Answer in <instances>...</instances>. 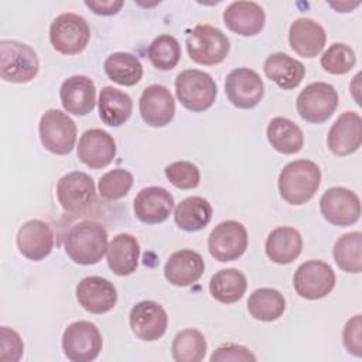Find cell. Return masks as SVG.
Listing matches in <instances>:
<instances>
[{
    "label": "cell",
    "mask_w": 362,
    "mask_h": 362,
    "mask_svg": "<svg viewBox=\"0 0 362 362\" xmlns=\"http://www.w3.org/2000/svg\"><path fill=\"white\" fill-rule=\"evenodd\" d=\"M65 252L76 264H96L107 250V232L95 221H82L66 232Z\"/></svg>",
    "instance_id": "6da1fadb"
},
{
    "label": "cell",
    "mask_w": 362,
    "mask_h": 362,
    "mask_svg": "<svg viewBox=\"0 0 362 362\" xmlns=\"http://www.w3.org/2000/svg\"><path fill=\"white\" fill-rule=\"evenodd\" d=\"M321 170L311 160H296L286 164L279 175V192L290 205H303L317 192Z\"/></svg>",
    "instance_id": "7a4b0ae2"
},
{
    "label": "cell",
    "mask_w": 362,
    "mask_h": 362,
    "mask_svg": "<svg viewBox=\"0 0 362 362\" xmlns=\"http://www.w3.org/2000/svg\"><path fill=\"white\" fill-rule=\"evenodd\" d=\"M37 52L27 44L14 40L0 41V76L6 82L27 83L38 74Z\"/></svg>",
    "instance_id": "3957f363"
},
{
    "label": "cell",
    "mask_w": 362,
    "mask_h": 362,
    "mask_svg": "<svg viewBox=\"0 0 362 362\" xmlns=\"http://www.w3.org/2000/svg\"><path fill=\"white\" fill-rule=\"evenodd\" d=\"M218 89L212 76L199 69H185L175 78V95L181 105L191 112L209 109Z\"/></svg>",
    "instance_id": "277c9868"
},
{
    "label": "cell",
    "mask_w": 362,
    "mask_h": 362,
    "mask_svg": "<svg viewBox=\"0 0 362 362\" xmlns=\"http://www.w3.org/2000/svg\"><path fill=\"white\" fill-rule=\"evenodd\" d=\"M185 44L189 58L199 65L221 64L228 57L230 48L226 34L208 24L195 25Z\"/></svg>",
    "instance_id": "5b68a950"
},
{
    "label": "cell",
    "mask_w": 362,
    "mask_h": 362,
    "mask_svg": "<svg viewBox=\"0 0 362 362\" xmlns=\"http://www.w3.org/2000/svg\"><path fill=\"white\" fill-rule=\"evenodd\" d=\"M90 38L88 21L75 13L57 16L49 25V41L52 47L64 55L82 52Z\"/></svg>",
    "instance_id": "8992f818"
},
{
    "label": "cell",
    "mask_w": 362,
    "mask_h": 362,
    "mask_svg": "<svg viewBox=\"0 0 362 362\" xmlns=\"http://www.w3.org/2000/svg\"><path fill=\"white\" fill-rule=\"evenodd\" d=\"M38 133L42 146L57 156L71 153L76 141L75 122L59 109H49L41 116Z\"/></svg>",
    "instance_id": "52a82bcc"
},
{
    "label": "cell",
    "mask_w": 362,
    "mask_h": 362,
    "mask_svg": "<svg viewBox=\"0 0 362 362\" xmlns=\"http://www.w3.org/2000/svg\"><path fill=\"white\" fill-rule=\"evenodd\" d=\"M103 339L99 328L90 321H75L62 335V349L72 362H90L102 351Z\"/></svg>",
    "instance_id": "ba28073f"
},
{
    "label": "cell",
    "mask_w": 362,
    "mask_h": 362,
    "mask_svg": "<svg viewBox=\"0 0 362 362\" xmlns=\"http://www.w3.org/2000/svg\"><path fill=\"white\" fill-rule=\"evenodd\" d=\"M338 106V92L331 83L313 82L297 96L296 107L300 117L308 123H324Z\"/></svg>",
    "instance_id": "9c48e42d"
},
{
    "label": "cell",
    "mask_w": 362,
    "mask_h": 362,
    "mask_svg": "<svg viewBox=\"0 0 362 362\" xmlns=\"http://www.w3.org/2000/svg\"><path fill=\"white\" fill-rule=\"evenodd\" d=\"M293 284L300 297L318 300L332 291L335 286V273L332 267L322 260H307L297 267Z\"/></svg>",
    "instance_id": "30bf717a"
},
{
    "label": "cell",
    "mask_w": 362,
    "mask_h": 362,
    "mask_svg": "<svg viewBox=\"0 0 362 362\" xmlns=\"http://www.w3.org/2000/svg\"><path fill=\"white\" fill-rule=\"evenodd\" d=\"M246 247L247 230L238 221L218 223L208 236V250L218 262H233L245 253Z\"/></svg>",
    "instance_id": "8fae6325"
},
{
    "label": "cell",
    "mask_w": 362,
    "mask_h": 362,
    "mask_svg": "<svg viewBox=\"0 0 362 362\" xmlns=\"http://www.w3.org/2000/svg\"><path fill=\"white\" fill-rule=\"evenodd\" d=\"M320 211L329 223L349 226L356 223L361 216V201L354 191L345 187H332L322 194Z\"/></svg>",
    "instance_id": "7c38bea8"
},
{
    "label": "cell",
    "mask_w": 362,
    "mask_h": 362,
    "mask_svg": "<svg viewBox=\"0 0 362 362\" xmlns=\"http://www.w3.org/2000/svg\"><path fill=\"white\" fill-rule=\"evenodd\" d=\"M57 198L64 211L71 214L82 212L96 199L95 182L86 173H68L57 184Z\"/></svg>",
    "instance_id": "4fadbf2b"
},
{
    "label": "cell",
    "mask_w": 362,
    "mask_h": 362,
    "mask_svg": "<svg viewBox=\"0 0 362 362\" xmlns=\"http://www.w3.org/2000/svg\"><path fill=\"white\" fill-rule=\"evenodd\" d=\"M225 93L233 106L253 109L263 98V81L253 69L236 68L225 79Z\"/></svg>",
    "instance_id": "5bb4252c"
},
{
    "label": "cell",
    "mask_w": 362,
    "mask_h": 362,
    "mask_svg": "<svg viewBox=\"0 0 362 362\" xmlns=\"http://www.w3.org/2000/svg\"><path fill=\"white\" fill-rule=\"evenodd\" d=\"M133 334L141 341H156L161 338L168 325L165 310L156 301L144 300L133 305L129 314Z\"/></svg>",
    "instance_id": "9a60e30c"
},
{
    "label": "cell",
    "mask_w": 362,
    "mask_h": 362,
    "mask_svg": "<svg viewBox=\"0 0 362 362\" xmlns=\"http://www.w3.org/2000/svg\"><path fill=\"white\" fill-rule=\"evenodd\" d=\"M76 300L88 313L105 314L116 305L117 291L113 283L107 279L88 276L76 286Z\"/></svg>",
    "instance_id": "2e32d148"
},
{
    "label": "cell",
    "mask_w": 362,
    "mask_h": 362,
    "mask_svg": "<svg viewBox=\"0 0 362 362\" xmlns=\"http://www.w3.org/2000/svg\"><path fill=\"white\" fill-rule=\"evenodd\" d=\"M141 119L153 127L167 126L175 115V102L171 92L158 83L147 86L139 100Z\"/></svg>",
    "instance_id": "e0dca14e"
},
{
    "label": "cell",
    "mask_w": 362,
    "mask_h": 362,
    "mask_svg": "<svg viewBox=\"0 0 362 362\" xmlns=\"http://www.w3.org/2000/svg\"><path fill=\"white\" fill-rule=\"evenodd\" d=\"M362 144V119L356 112L346 110L332 123L327 146L335 156H348L355 153Z\"/></svg>",
    "instance_id": "ac0fdd59"
},
{
    "label": "cell",
    "mask_w": 362,
    "mask_h": 362,
    "mask_svg": "<svg viewBox=\"0 0 362 362\" xmlns=\"http://www.w3.org/2000/svg\"><path fill=\"white\" fill-rule=\"evenodd\" d=\"M76 154L85 165L95 170L105 168L116 156V143L106 130L89 129L81 136Z\"/></svg>",
    "instance_id": "d6986e66"
},
{
    "label": "cell",
    "mask_w": 362,
    "mask_h": 362,
    "mask_svg": "<svg viewBox=\"0 0 362 362\" xmlns=\"http://www.w3.org/2000/svg\"><path fill=\"white\" fill-rule=\"evenodd\" d=\"M174 208V197L163 187H146L133 201V211L143 223L164 222Z\"/></svg>",
    "instance_id": "ffe728a7"
},
{
    "label": "cell",
    "mask_w": 362,
    "mask_h": 362,
    "mask_svg": "<svg viewBox=\"0 0 362 362\" xmlns=\"http://www.w3.org/2000/svg\"><path fill=\"white\" fill-rule=\"evenodd\" d=\"M59 99L68 113L85 116L93 110L96 103L95 83L86 75L69 76L61 83Z\"/></svg>",
    "instance_id": "44dd1931"
},
{
    "label": "cell",
    "mask_w": 362,
    "mask_h": 362,
    "mask_svg": "<svg viewBox=\"0 0 362 362\" xmlns=\"http://www.w3.org/2000/svg\"><path fill=\"white\" fill-rule=\"evenodd\" d=\"M54 246L51 226L41 219H31L21 225L17 233V247L20 253L34 262L45 259Z\"/></svg>",
    "instance_id": "7402d4cb"
},
{
    "label": "cell",
    "mask_w": 362,
    "mask_h": 362,
    "mask_svg": "<svg viewBox=\"0 0 362 362\" xmlns=\"http://www.w3.org/2000/svg\"><path fill=\"white\" fill-rule=\"evenodd\" d=\"M205 263L202 256L191 249H181L174 252L165 266V279L177 287H187L197 283L204 274Z\"/></svg>",
    "instance_id": "603a6c76"
},
{
    "label": "cell",
    "mask_w": 362,
    "mask_h": 362,
    "mask_svg": "<svg viewBox=\"0 0 362 362\" xmlns=\"http://www.w3.org/2000/svg\"><path fill=\"white\" fill-rule=\"evenodd\" d=\"M266 16L255 1H233L223 11L225 25L243 37H253L264 27Z\"/></svg>",
    "instance_id": "cb8c5ba5"
},
{
    "label": "cell",
    "mask_w": 362,
    "mask_h": 362,
    "mask_svg": "<svg viewBox=\"0 0 362 362\" xmlns=\"http://www.w3.org/2000/svg\"><path fill=\"white\" fill-rule=\"evenodd\" d=\"M288 41L293 51L304 58L317 57L327 41L325 30L311 18H296L288 30Z\"/></svg>",
    "instance_id": "d4e9b609"
},
{
    "label": "cell",
    "mask_w": 362,
    "mask_h": 362,
    "mask_svg": "<svg viewBox=\"0 0 362 362\" xmlns=\"http://www.w3.org/2000/svg\"><path fill=\"white\" fill-rule=\"evenodd\" d=\"M303 249V238L300 232L291 226H279L273 229L264 243L267 257L277 264H288L294 262Z\"/></svg>",
    "instance_id": "484cf974"
},
{
    "label": "cell",
    "mask_w": 362,
    "mask_h": 362,
    "mask_svg": "<svg viewBox=\"0 0 362 362\" xmlns=\"http://www.w3.org/2000/svg\"><path fill=\"white\" fill-rule=\"evenodd\" d=\"M139 256V242L130 233H119L107 245V266L117 276H129L133 272H136Z\"/></svg>",
    "instance_id": "4316f807"
},
{
    "label": "cell",
    "mask_w": 362,
    "mask_h": 362,
    "mask_svg": "<svg viewBox=\"0 0 362 362\" xmlns=\"http://www.w3.org/2000/svg\"><path fill=\"white\" fill-rule=\"evenodd\" d=\"M263 71L266 76L281 89L297 88L305 75L304 65L283 52L270 54L263 64Z\"/></svg>",
    "instance_id": "83f0119b"
},
{
    "label": "cell",
    "mask_w": 362,
    "mask_h": 362,
    "mask_svg": "<svg viewBox=\"0 0 362 362\" xmlns=\"http://www.w3.org/2000/svg\"><path fill=\"white\" fill-rule=\"evenodd\" d=\"M98 107L99 116L105 124L119 127L129 120L133 110V102L126 92L113 86H105L99 93Z\"/></svg>",
    "instance_id": "f1b7e54d"
},
{
    "label": "cell",
    "mask_w": 362,
    "mask_h": 362,
    "mask_svg": "<svg viewBox=\"0 0 362 362\" xmlns=\"http://www.w3.org/2000/svg\"><path fill=\"white\" fill-rule=\"evenodd\" d=\"M272 147L281 154H294L303 148L304 134L301 129L290 119L273 117L266 130Z\"/></svg>",
    "instance_id": "f546056e"
},
{
    "label": "cell",
    "mask_w": 362,
    "mask_h": 362,
    "mask_svg": "<svg viewBox=\"0 0 362 362\" xmlns=\"http://www.w3.org/2000/svg\"><path fill=\"white\" fill-rule=\"evenodd\" d=\"M212 218V206L202 197H188L174 209L177 226L185 232H198L204 229Z\"/></svg>",
    "instance_id": "4dcf8cb0"
},
{
    "label": "cell",
    "mask_w": 362,
    "mask_h": 362,
    "mask_svg": "<svg viewBox=\"0 0 362 362\" xmlns=\"http://www.w3.org/2000/svg\"><path fill=\"white\" fill-rule=\"evenodd\" d=\"M247 281L238 269H222L209 280L211 296L223 304H232L240 300L246 291Z\"/></svg>",
    "instance_id": "1f68e13d"
},
{
    "label": "cell",
    "mask_w": 362,
    "mask_h": 362,
    "mask_svg": "<svg viewBox=\"0 0 362 362\" xmlns=\"http://www.w3.org/2000/svg\"><path fill=\"white\" fill-rule=\"evenodd\" d=\"M103 69L110 81L122 86H133L143 76L140 59L129 52L110 54L103 62Z\"/></svg>",
    "instance_id": "d6a6232c"
},
{
    "label": "cell",
    "mask_w": 362,
    "mask_h": 362,
    "mask_svg": "<svg viewBox=\"0 0 362 362\" xmlns=\"http://www.w3.org/2000/svg\"><path fill=\"white\" fill-rule=\"evenodd\" d=\"M249 314L259 321H276L286 310V300L283 294L276 288H257L247 300Z\"/></svg>",
    "instance_id": "836d02e7"
},
{
    "label": "cell",
    "mask_w": 362,
    "mask_h": 362,
    "mask_svg": "<svg viewBox=\"0 0 362 362\" xmlns=\"http://www.w3.org/2000/svg\"><path fill=\"white\" fill-rule=\"evenodd\" d=\"M334 260L346 273H361L362 270V233L349 232L337 239L334 245Z\"/></svg>",
    "instance_id": "e575fe53"
},
{
    "label": "cell",
    "mask_w": 362,
    "mask_h": 362,
    "mask_svg": "<svg viewBox=\"0 0 362 362\" xmlns=\"http://www.w3.org/2000/svg\"><path fill=\"white\" fill-rule=\"evenodd\" d=\"M206 354V339L195 328L180 331L173 341L171 355L175 362H199Z\"/></svg>",
    "instance_id": "d590c367"
},
{
    "label": "cell",
    "mask_w": 362,
    "mask_h": 362,
    "mask_svg": "<svg viewBox=\"0 0 362 362\" xmlns=\"http://www.w3.org/2000/svg\"><path fill=\"white\" fill-rule=\"evenodd\" d=\"M147 55L154 68L160 71H170L181 58V47L173 35L161 34L151 41Z\"/></svg>",
    "instance_id": "8d00e7d4"
},
{
    "label": "cell",
    "mask_w": 362,
    "mask_h": 362,
    "mask_svg": "<svg viewBox=\"0 0 362 362\" xmlns=\"http://www.w3.org/2000/svg\"><path fill=\"white\" fill-rule=\"evenodd\" d=\"M320 62L327 72L334 75H345L354 68L356 57L349 45L344 42H334L322 54Z\"/></svg>",
    "instance_id": "74e56055"
},
{
    "label": "cell",
    "mask_w": 362,
    "mask_h": 362,
    "mask_svg": "<svg viewBox=\"0 0 362 362\" xmlns=\"http://www.w3.org/2000/svg\"><path fill=\"white\" fill-rule=\"evenodd\" d=\"M133 185V175L124 168H115L99 178V195L103 199L115 201L123 198Z\"/></svg>",
    "instance_id": "f35d334b"
},
{
    "label": "cell",
    "mask_w": 362,
    "mask_h": 362,
    "mask_svg": "<svg viewBox=\"0 0 362 362\" xmlns=\"http://www.w3.org/2000/svg\"><path fill=\"white\" fill-rule=\"evenodd\" d=\"M167 180L180 189H192L198 187L201 174L195 164L189 161H174L164 170Z\"/></svg>",
    "instance_id": "ab89813d"
},
{
    "label": "cell",
    "mask_w": 362,
    "mask_h": 362,
    "mask_svg": "<svg viewBox=\"0 0 362 362\" xmlns=\"http://www.w3.org/2000/svg\"><path fill=\"white\" fill-rule=\"evenodd\" d=\"M24 351L21 337L13 328L3 325L0 328V361L17 362Z\"/></svg>",
    "instance_id": "60d3db41"
},
{
    "label": "cell",
    "mask_w": 362,
    "mask_h": 362,
    "mask_svg": "<svg viewBox=\"0 0 362 362\" xmlns=\"http://www.w3.org/2000/svg\"><path fill=\"white\" fill-rule=\"evenodd\" d=\"M342 342L349 354L362 356V317L359 314L346 321L342 331Z\"/></svg>",
    "instance_id": "b9f144b4"
},
{
    "label": "cell",
    "mask_w": 362,
    "mask_h": 362,
    "mask_svg": "<svg viewBox=\"0 0 362 362\" xmlns=\"http://www.w3.org/2000/svg\"><path fill=\"white\" fill-rule=\"evenodd\" d=\"M211 362L223 361H256V356L249 348L238 344H225L214 351L211 355Z\"/></svg>",
    "instance_id": "7bdbcfd3"
},
{
    "label": "cell",
    "mask_w": 362,
    "mask_h": 362,
    "mask_svg": "<svg viewBox=\"0 0 362 362\" xmlns=\"http://www.w3.org/2000/svg\"><path fill=\"white\" fill-rule=\"evenodd\" d=\"M85 6L89 7L98 16H113L116 14L122 6V0H107V1H85Z\"/></svg>",
    "instance_id": "ee69618b"
}]
</instances>
